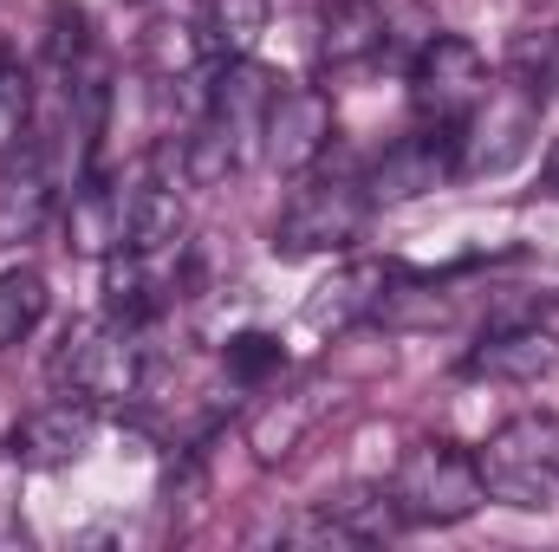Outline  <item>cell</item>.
<instances>
[{"mask_svg":"<svg viewBox=\"0 0 559 552\" xmlns=\"http://www.w3.org/2000/svg\"><path fill=\"white\" fill-rule=\"evenodd\" d=\"M124 248L131 254H169L182 248V195L163 176L124 182Z\"/></svg>","mask_w":559,"mask_h":552,"instance_id":"9a60e30c","label":"cell"},{"mask_svg":"<svg viewBox=\"0 0 559 552\" xmlns=\"http://www.w3.org/2000/svg\"><path fill=\"white\" fill-rule=\"evenodd\" d=\"M26 131H33V72L7 52L0 59V163L20 156Z\"/></svg>","mask_w":559,"mask_h":552,"instance_id":"7402d4cb","label":"cell"},{"mask_svg":"<svg viewBox=\"0 0 559 552\" xmlns=\"http://www.w3.org/2000/svg\"><path fill=\"white\" fill-rule=\"evenodd\" d=\"M391 501H397L404 527H455V520H468L488 501V481H481V461L462 442L423 435V442H411L397 455Z\"/></svg>","mask_w":559,"mask_h":552,"instance_id":"6da1fadb","label":"cell"},{"mask_svg":"<svg viewBox=\"0 0 559 552\" xmlns=\"http://www.w3.org/2000/svg\"><path fill=\"white\" fill-rule=\"evenodd\" d=\"M312 416H319V384H299V391H280L267 397L254 422H248V448H254V461H286L293 448H299V435L312 429Z\"/></svg>","mask_w":559,"mask_h":552,"instance_id":"e0dca14e","label":"cell"},{"mask_svg":"<svg viewBox=\"0 0 559 552\" xmlns=\"http://www.w3.org/2000/svg\"><path fill=\"white\" fill-rule=\"evenodd\" d=\"M371 215V189L352 176H306L293 189V202L274 221V254L280 261H306V254H338L365 235Z\"/></svg>","mask_w":559,"mask_h":552,"instance_id":"277c9868","label":"cell"},{"mask_svg":"<svg viewBox=\"0 0 559 552\" xmlns=\"http://www.w3.org/2000/svg\"><path fill=\"white\" fill-rule=\"evenodd\" d=\"M391 286H397V267H391V261H352V267H338L332 279H319V286L306 292V312H299V319H306V332L338 338V332L378 319V305H384Z\"/></svg>","mask_w":559,"mask_h":552,"instance_id":"9c48e42d","label":"cell"},{"mask_svg":"<svg viewBox=\"0 0 559 552\" xmlns=\"http://www.w3.org/2000/svg\"><path fill=\"white\" fill-rule=\"evenodd\" d=\"M540 131V85L534 79H488L475 111L462 118V176H501L527 156Z\"/></svg>","mask_w":559,"mask_h":552,"instance_id":"5b68a950","label":"cell"},{"mask_svg":"<svg viewBox=\"0 0 559 552\" xmlns=\"http://www.w3.org/2000/svg\"><path fill=\"white\" fill-rule=\"evenodd\" d=\"M540 189H547V195H559V143L547 149V163H540Z\"/></svg>","mask_w":559,"mask_h":552,"instance_id":"cb8c5ba5","label":"cell"},{"mask_svg":"<svg viewBox=\"0 0 559 552\" xmlns=\"http://www.w3.org/2000/svg\"><path fill=\"white\" fill-rule=\"evenodd\" d=\"M46 274H33V267H7L0 274V345H26L33 332H39V319H46Z\"/></svg>","mask_w":559,"mask_h":552,"instance_id":"ffe728a7","label":"cell"},{"mask_svg":"<svg viewBox=\"0 0 559 552\" xmlns=\"http://www.w3.org/2000/svg\"><path fill=\"white\" fill-rule=\"evenodd\" d=\"M267 33V0H202L195 7V39L209 59H254Z\"/></svg>","mask_w":559,"mask_h":552,"instance_id":"ac0fdd59","label":"cell"},{"mask_svg":"<svg viewBox=\"0 0 559 552\" xmlns=\"http://www.w3.org/2000/svg\"><path fill=\"white\" fill-rule=\"evenodd\" d=\"M319 514H325V520H332L352 547L391 540V533L404 527V514H397L391 488H338V494H325V501H319Z\"/></svg>","mask_w":559,"mask_h":552,"instance_id":"d6986e66","label":"cell"},{"mask_svg":"<svg viewBox=\"0 0 559 552\" xmlns=\"http://www.w3.org/2000/svg\"><path fill=\"white\" fill-rule=\"evenodd\" d=\"M462 176V124H423L411 137H397L378 169H371V202H411V195H429L436 182Z\"/></svg>","mask_w":559,"mask_h":552,"instance_id":"52a82bcc","label":"cell"},{"mask_svg":"<svg viewBox=\"0 0 559 552\" xmlns=\"http://www.w3.org/2000/svg\"><path fill=\"white\" fill-rule=\"evenodd\" d=\"M59 208V176L46 149H20L0 163V248H26Z\"/></svg>","mask_w":559,"mask_h":552,"instance_id":"7c38bea8","label":"cell"},{"mask_svg":"<svg viewBox=\"0 0 559 552\" xmlns=\"http://www.w3.org/2000/svg\"><path fill=\"white\" fill-rule=\"evenodd\" d=\"M475 461H481L488 501L521 507V514H554L559 507V416L547 410L508 416L475 448Z\"/></svg>","mask_w":559,"mask_h":552,"instance_id":"7a4b0ae2","label":"cell"},{"mask_svg":"<svg viewBox=\"0 0 559 552\" xmlns=\"http://www.w3.org/2000/svg\"><path fill=\"white\" fill-rule=\"evenodd\" d=\"M222 371H228V384L261 391V384H274L280 371H286V351H280L274 332H235L222 345Z\"/></svg>","mask_w":559,"mask_h":552,"instance_id":"44dd1931","label":"cell"},{"mask_svg":"<svg viewBox=\"0 0 559 552\" xmlns=\"http://www.w3.org/2000/svg\"><path fill=\"white\" fill-rule=\"evenodd\" d=\"M559 364V338L540 325H501L481 345H468L462 377H488V384H534Z\"/></svg>","mask_w":559,"mask_h":552,"instance_id":"4fadbf2b","label":"cell"},{"mask_svg":"<svg viewBox=\"0 0 559 552\" xmlns=\"http://www.w3.org/2000/svg\"><path fill=\"white\" fill-rule=\"evenodd\" d=\"M248 149H254V137L241 131V124H228L222 111H202L195 124H189V137H182V182L189 189H222L241 163H248Z\"/></svg>","mask_w":559,"mask_h":552,"instance_id":"2e32d148","label":"cell"},{"mask_svg":"<svg viewBox=\"0 0 559 552\" xmlns=\"http://www.w3.org/2000/svg\"><path fill=\"white\" fill-rule=\"evenodd\" d=\"M92 435H98V404L59 397V404H46V410L26 416L7 448H13L20 468H66V461H79V455L92 448Z\"/></svg>","mask_w":559,"mask_h":552,"instance_id":"8fae6325","label":"cell"},{"mask_svg":"<svg viewBox=\"0 0 559 552\" xmlns=\"http://www.w3.org/2000/svg\"><path fill=\"white\" fill-rule=\"evenodd\" d=\"M59 228H66V248L85 254V261H111V254H124V182L85 169V176L66 189V215H59Z\"/></svg>","mask_w":559,"mask_h":552,"instance_id":"30bf717a","label":"cell"},{"mask_svg":"<svg viewBox=\"0 0 559 552\" xmlns=\"http://www.w3.org/2000/svg\"><path fill=\"white\" fill-rule=\"evenodd\" d=\"M378 52H391V7L384 0H332L319 20V65L352 72Z\"/></svg>","mask_w":559,"mask_h":552,"instance_id":"5bb4252c","label":"cell"},{"mask_svg":"<svg viewBox=\"0 0 559 552\" xmlns=\"http://www.w3.org/2000/svg\"><path fill=\"white\" fill-rule=\"evenodd\" d=\"M85 52H92V20H85V7H79V0H52V7H46V59H52V72L85 65Z\"/></svg>","mask_w":559,"mask_h":552,"instance_id":"603a6c76","label":"cell"},{"mask_svg":"<svg viewBox=\"0 0 559 552\" xmlns=\"http://www.w3.org/2000/svg\"><path fill=\"white\" fill-rule=\"evenodd\" d=\"M488 92V59L462 33H429L411 59V105L423 124H462Z\"/></svg>","mask_w":559,"mask_h":552,"instance_id":"8992f818","label":"cell"},{"mask_svg":"<svg viewBox=\"0 0 559 552\" xmlns=\"http://www.w3.org/2000/svg\"><path fill=\"white\" fill-rule=\"evenodd\" d=\"M338 137V118H332V98L319 92V85H280L274 111H267V163H274L280 176H306L325 149Z\"/></svg>","mask_w":559,"mask_h":552,"instance_id":"ba28073f","label":"cell"},{"mask_svg":"<svg viewBox=\"0 0 559 552\" xmlns=\"http://www.w3.org/2000/svg\"><path fill=\"white\" fill-rule=\"evenodd\" d=\"M143 345H138V325H124V319H79L66 338H59V351H52V364H46V377L66 391V397H85V404H131L143 391Z\"/></svg>","mask_w":559,"mask_h":552,"instance_id":"3957f363","label":"cell"}]
</instances>
